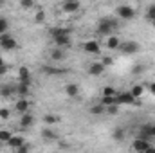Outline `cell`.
I'll return each mask as SVG.
<instances>
[{
    "label": "cell",
    "instance_id": "obj_3",
    "mask_svg": "<svg viewBox=\"0 0 155 153\" xmlns=\"http://www.w3.org/2000/svg\"><path fill=\"white\" fill-rule=\"evenodd\" d=\"M139 49H141V45L137 41H134V40H121L117 50H121V54H124V56H132V54L139 52Z\"/></svg>",
    "mask_w": 155,
    "mask_h": 153
},
{
    "label": "cell",
    "instance_id": "obj_15",
    "mask_svg": "<svg viewBox=\"0 0 155 153\" xmlns=\"http://www.w3.org/2000/svg\"><path fill=\"white\" fill-rule=\"evenodd\" d=\"M29 108H31V103L27 101V97H18V101L15 103V110L18 114H25L29 112Z\"/></svg>",
    "mask_w": 155,
    "mask_h": 153
},
{
    "label": "cell",
    "instance_id": "obj_2",
    "mask_svg": "<svg viewBox=\"0 0 155 153\" xmlns=\"http://www.w3.org/2000/svg\"><path fill=\"white\" fill-rule=\"evenodd\" d=\"M132 150L141 151V153H150V151H155V146H152V141L135 135V139L132 141Z\"/></svg>",
    "mask_w": 155,
    "mask_h": 153
},
{
    "label": "cell",
    "instance_id": "obj_35",
    "mask_svg": "<svg viewBox=\"0 0 155 153\" xmlns=\"http://www.w3.org/2000/svg\"><path fill=\"white\" fill-rule=\"evenodd\" d=\"M101 63H103L105 67H112V65H114V58H112V56H105V58L101 60Z\"/></svg>",
    "mask_w": 155,
    "mask_h": 153
},
{
    "label": "cell",
    "instance_id": "obj_28",
    "mask_svg": "<svg viewBox=\"0 0 155 153\" xmlns=\"http://www.w3.org/2000/svg\"><path fill=\"white\" fill-rule=\"evenodd\" d=\"M105 114L108 115H117L119 114V105L114 103V105H108V106H105Z\"/></svg>",
    "mask_w": 155,
    "mask_h": 153
},
{
    "label": "cell",
    "instance_id": "obj_21",
    "mask_svg": "<svg viewBox=\"0 0 155 153\" xmlns=\"http://www.w3.org/2000/svg\"><path fill=\"white\" fill-rule=\"evenodd\" d=\"M60 34H71V29L69 27H63V25H58V27H51L49 29V36L51 38L60 36Z\"/></svg>",
    "mask_w": 155,
    "mask_h": 153
},
{
    "label": "cell",
    "instance_id": "obj_39",
    "mask_svg": "<svg viewBox=\"0 0 155 153\" xmlns=\"http://www.w3.org/2000/svg\"><path fill=\"white\" fill-rule=\"evenodd\" d=\"M148 132H150V139H152V141H155V122H150Z\"/></svg>",
    "mask_w": 155,
    "mask_h": 153
},
{
    "label": "cell",
    "instance_id": "obj_18",
    "mask_svg": "<svg viewBox=\"0 0 155 153\" xmlns=\"http://www.w3.org/2000/svg\"><path fill=\"white\" fill-rule=\"evenodd\" d=\"M18 81L25 83V85H31V72H29L27 67H18Z\"/></svg>",
    "mask_w": 155,
    "mask_h": 153
},
{
    "label": "cell",
    "instance_id": "obj_12",
    "mask_svg": "<svg viewBox=\"0 0 155 153\" xmlns=\"http://www.w3.org/2000/svg\"><path fill=\"white\" fill-rule=\"evenodd\" d=\"M52 41H54V45H56V47L67 49V47H71L72 38H71V34H60V36H54V38H52Z\"/></svg>",
    "mask_w": 155,
    "mask_h": 153
},
{
    "label": "cell",
    "instance_id": "obj_14",
    "mask_svg": "<svg viewBox=\"0 0 155 153\" xmlns=\"http://www.w3.org/2000/svg\"><path fill=\"white\" fill-rule=\"evenodd\" d=\"M41 72L45 76H61L67 70L65 69H60V67H52V65H41Z\"/></svg>",
    "mask_w": 155,
    "mask_h": 153
},
{
    "label": "cell",
    "instance_id": "obj_26",
    "mask_svg": "<svg viewBox=\"0 0 155 153\" xmlns=\"http://www.w3.org/2000/svg\"><path fill=\"white\" fill-rule=\"evenodd\" d=\"M60 119L56 117V115H52V114H45L43 115V122L47 124V126H52V124H56Z\"/></svg>",
    "mask_w": 155,
    "mask_h": 153
},
{
    "label": "cell",
    "instance_id": "obj_32",
    "mask_svg": "<svg viewBox=\"0 0 155 153\" xmlns=\"http://www.w3.org/2000/svg\"><path fill=\"white\" fill-rule=\"evenodd\" d=\"M146 20H148V22H153L155 20V4H152V5L146 7Z\"/></svg>",
    "mask_w": 155,
    "mask_h": 153
},
{
    "label": "cell",
    "instance_id": "obj_4",
    "mask_svg": "<svg viewBox=\"0 0 155 153\" xmlns=\"http://www.w3.org/2000/svg\"><path fill=\"white\" fill-rule=\"evenodd\" d=\"M116 15L121 18V20H134L135 18V9L132 7V5H128V4H121V5H117L116 7Z\"/></svg>",
    "mask_w": 155,
    "mask_h": 153
},
{
    "label": "cell",
    "instance_id": "obj_16",
    "mask_svg": "<svg viewBox=\"0 0 155 153\" xmlns=\"http://www.w3.org/2000/svg\"><path fill=\"white\" fill-rule=\"evenodd\" d=\"M79 85H76V83H67L65 85V96L67 97H71V99H76L78 96H79Z\"/></svg>",
    "mask_w": 155,
    "mask_h": 153
},
{
    "label": "cell",
    "instance_id": "obj_13",
    "mask_svg": "<svg viewBox=\"0 0 155 153\" xmlns=\"http://www.w3.org/2000/svg\"><path fill=\"white\" fill-rule=\"evenodd\" d=\"M40 137H41L45 142H52V141H56V139H58L56 132H54L51 126H47V124H45V128H41V132H40Z\"/></svg>",
    "mask_w": 155,
    "mask_h": 153
},
{
    "label": "cell",
    "instance_id": "obj_43",
    "mask_svg": "<svg viewBox=\"0 0 155 153\" xmlns=\"http://www.w3.org/2000/svg\"><path fill=\"white\" fill-rule=\"evenodd\" d=\"M0 65H5V61H4V60H2V58H0Z\"/></svg>",
    "mask_w": 155,
    "mask_h": 153
},
{
    "label": "cell",
    "instance_id": "obj_29",
    "mask_svg": "<svg viewBox=\"0 0 155 153\" xmlns=\"http://www.w3.org/2000/svg\"><path fill=\"white\" fill-rule=\"evenodd\" d=\"M103 106H108V105H114L116 103V96H101V101H99Z\"/></svg>",
    "mask_w": 155,
    "mask_h": 153
},
{
    "label": "cell",
    "instance_id": "obj_23",
    "mask_svg": "<svg viewBox=\"0 0 155 153\" xmlns=\"http://www.w3.org/2000/svg\"><path fill=\"white\" fill-rule=\"evenodd\" d=\"M124 137H126V130H124V128H121V126L114 128V132H112V139H114L116 142H123Z\"/></svg>",
    "mask_w": 155,
    "mask_h": 153
},
{
    "label": "cell",
    "instance_id": "obj_37",
    "mask_svg": "<svg viewBox=\"0 0 155 153\" xmlns=\"http://www.w3.org/2000/svg\"><path fill=\"white\" fill-rule=\"evenodd\" d=\"M16 151H18V153H27V151H31V146H29L27 142H24V144H22V146L16 150Z\"/></svg>",
    "mask_w": 155,
    "mask_h": 153
},
{
    "label": "cell",
    "instance_id": "obj_24",
    "mask_svg": "<svg viewBox=\"0 0 155 153\" xmlns=\"http://www.w3.org/2000/svg\"><path fill=\"white\" fill-rule=\"evenodd\" d=\"M88 112H90V115H103L105 114V106L101 103H97V105H92L88 108Z\"/></svg>",
    "mask_w": 155,
    "mask_h": 153
},
{
    "label": "cell",
    "instance_id": "obj_38",
    "mask_svg": "<svg viewBox=\"0 0 155 153\" xmlns=\"http://www.w3.org/2000/svg\"><path fill=\"white\" fill-rule=\"evenodd\" d=\"M144 72V67L143 65H135L134 69H132V74H143Z\"/></svg>",
    "mask_w": 155,
    "mask_h": 153
},
{
    "label": "cell",
    "instance_id": "obj_25",
    "mask_svg": "<svg viewBox=\"0 0 155 153\" xmlns=\"http://www.w3.org/2000/svg\"><path fill=\"white\" fill-rule=\"evenodd\" d=\"M130 92H132V96H134L135 99H139V97H143V94H144V86H143V85H134Z\"/></svg>",
    "mask_w": 155,
    "mask_h": 153
},
{
    "label": "cell",
    "instance_id": "obj_30",
    "mask_svg": "<svg viewBox=\"0 0 155 153\" xmlns=\"http://www.w3.org/2000/svg\"><path fill=\"white\" fill-rule=\"evenodd\" d=\"M13 137V133L9 132V130H0V142L2 144H7V141Z\"/></svg>",
    "mask_w": 155,
    "mask_h": 153
},
{
    "label": "cell",
    "instance_id": "obj_31",
    "mask_svg": "<svg viewBox=\"0 0 155 153\" xmlns=\"http://www.w3.org/2000/svg\"><path fill=\"white\" fill-rule=\"evenodd\" d=\"M7 31H9V20L4 18V16H0V36L4 33H7Z\"/></svg>",
    "mask_w": 155,
    "mask_h": 153
},
{
    "label": "cell",
    "instance_id": "obj_11",
    "mask_svg": "<svg viewBox=\"0 0 155 153\" xmlns=\"http://www.w3.org/2000/svg\"><path fill=\"white\" fill-rule=\"evenodd\" d=\"M105 65L101 63V61H92L90 65H88V74L90 76H94V77H99L103 72H105Z\"/></svg>",
    "mask_w": 155,
    "mask_h": 153
},
{
    "label": "cell",
    "instance_id": "obj_19",
    "mask_svg": "<svg viewBox=\"0 0 155 153\" xmlns=\"http://www.w3.org/2000/svg\"><path fill=\"white\" fill-rule=\"evenodd\" d=\"M67 58V52H65V49H61V47H56V49H52L51 50V60L52 61H63Z\"/></svg>",
    "mask_w": 155,
    "mask_h": 153
},
{
    "label": "cell",
    "instance_id": "obj_5",
    "mask_svg": "<svg viewBox=\"0 0 155 153\" xmlns=\"http://www.w3.org/2000/svg\"><path fill=\"white\" fill-rule=\"evenodd\" d=\"M116 103L119 106H132V105L137 103V99L132 96L130 90H128V92H117L116 94Z\"/></svg>",
    "mask_w": 155,
    "mask_h": 153
},
{
    "label": "cell",
    "instance_id": "obj_6",
    "mask_svg": "<svg viewBox=\"0 0 155 153\" xmlns=\"http://www.w3.org/2000/svg\"><path fill=\"white\" fill-rule=\"evenodd\" d=\"M16 47H18V43H16V38L13 34L4 33L0 36V49H4V50H15Z\"/></svg>",
    "mask_w": 155,
    "mask_h": 153
},
{
    "label": "cell",
    "instance_id": "obj_9",
    "mask_svg": "<svg viewBox=\"0 0 155 153\" xmlns=\"http://www.w3.org/2000/svg\"><path fill=\"white\" fill-rule=\"evenodd\" d=\"M13 96H16V85H13V83H2L0 85V97L2 99H11Z\"/></svg>",
    "mask_w": 155,
    "mask_h": 153
},
{
    "label": "cell",
    "instance_id": "obj_27",
    "mask_svg": "<svg viewBox=\"0 0 155 153\" xmlns=\"http://www.w3.org/2000/svg\"><path fill=\"white\" fill-rule=\"evenodd\" d=\"M18 4H20V7L25 9V11H29V9H33V7L36 5L35 0H18Z\"/></svg>",
    "mask_w": 155,
    "mask_h": 153
},
{
    "label": "cell",
    "instance_id": "obj_44",
    "mask_svg": "<svg viewBox=\"0 0 155 153\" xmlns=\"http://www.w3.org/2000/svg\"><path fill=\"white\" fill-rule=\"evenodd\" d=\"M152 27H153V29H155V20H153V22H152Z\"/></svg>",
    "mask_w": 155,
    "mask_h": 153
},
{
    "label": "cell",
    "instance_id": "obj_20",
    "mask_svg": "<svg viewBox=\"0 0 155 153\" xmlns=\"http://www.w3.org/2000/svg\"><path fill=\"white\" fill-rule=\"evenodd\" d=\"M24 142H25V139H24L22 135H13V137L7 141V146H9L11 150H15V151H16V150H18Z\"/></svg>",
    "mask_w": 155,
    "mask_h": 153
},
{
    "label": "cell",
    "instance_id": "obj_36",
    "mask_svg": "<svg viewBox=\"0 0 155 153\" xmlns=\"http://www.w3.org/2000/svg\"><path fill=\"white\" fill-rule=\"evenodd\" d=\"M9 115H11V112H9L7 108H0V119H2V121H7Z\"/></svg>",
    "mask_w": 155,
    "mask_h": 153
},
{
    "label": "cell",
    "instance_id": "obj_1",
    "mask_svg": "<svg viewBox=\"0 0 155 153\" xmlns=\"http://www.w3.org/2000/svg\"><path fill=\"white\" fill-rule=\"evenodd\" d=\"M117 27H119V24L114 18H99L97 20V34H101L103 38L114 34V31H116Z\"/></svg>",
    "mask_w": 155,
    "mask_h": 153
},
{
    "label": "cell",
    "instance_id": "obj_17",
    "mask_svg": "<svg viewBox=\"0 0 155 153\" xmlns=\"http://www.w3.org/2000/svg\"><path fill=\"white\" fill-rule=\"evenodd\" d=\"M119 43H121V38L116 36V34H110V36H107V40H105V45H107L108 50H117L119 49Z\"/></svg>",
    "mask_w": 155,
    "mask_h": 153
},
{
    "label": "cell",
    "instance_id": "obj_41",
    "mask_svg": "<svg viewBox=\"0 0 155 153\" xmlns=\"http://www.w3.org/2000/svg\"><path fill=\"white\" fill-rule=\"evenodd\" d=\"M148 90H150V92H152V94L155 96V81H152V83L148 85Z\"/></svg>",
    "mask_w": 155,
    "mask_h": 153
},
{
    "label": "cell",
    "instance_id": "obj_40",
    "mask_svg": "<svg viewBox=\"0 0 155 153\" xmlns=\"http://www.w3.org/2000/svg\"><path fill=\"white\" fill-rule=\"evenodd\" d=\"M7 70H9V67L7 65H0V77H4L7 74Z\"/></svg>",
    "mask_w": 155,
    "mask_h": 153
},
{
    "label": "cell",
    "instance_id": "obj_42",
    "mask_svg": "<svg viewBox=\"0 0 155 153\" xmlns=\"http://www.w3.org/2000/svg\"><path fill=\"white\" fill-rule=\"evenodd\" d=\"M4 5H5V0H0V9H2Z\"/></svg>",
    "mask_w": 155,
    "mask_h": 153
},
{
    "label": "cell",
    "instance_id": "obj_33",
    "mask_svg": "<svg viewBox=\"0 0 155 153\" xmlns=\"http://www.w3.org/2000/svg\"><path fill=\"white\" fill-rule=\"evenodd\" d=\"M43 22H45V13L41 9H36V13H35V24H43Z\"/></svg>",
    "mask_w": 155,
    "mask_h": 153
},
{
    "label": "cell",
    "instance_id": "obj_34",
    "mask_svg": "<svg viewBox=\"0 0 155 153\" xmlns=\"http://www.w3.org/2000/svg\"><path fill=\"white\" fill-rule=\"evenodd\" d=\"M116 94H117V90L114 86H105L103 92H101V96H116Z\"/></svg>",
    "mask_w": 155,
    "mask_h": 153
},
{
    "label": "cell",
    "instance_id": "obj_22",
    "mask_svg": "<svg viewBox=\"0 0 155 153\" xmlns=\"http://www.w3.org/2000/svg\"><path fill=\"white\" fill-rule=\"evenodd\" d=\"M31 94V85H25V83H20L16 85V96L18 97H27Z\"/></svg>",
    "mask_w": 155,
    "mask_h": 153
},
{
    "label": "cell",
    "instance_id": "obj_10",
    "mask_svg": "<svg viewBox=\"0 0 155 153\" xmlns=\"http://www.w3.org/2000/svg\"><path fill=\"white\" fill-rule=\"evenodd\" d=\"M35 124V115L25 112V114H20V119H18V126L22 130H29L31 126Z\"/></svg>",
    "mask_w": 155,
    "mask_h": 153
},
{
    "label": "cell",
    "instance_id": "obj_7",
    "mask_svg": "<svg viewBox=\"0 0 155 153\" xmlns=\"http://www.w3.org/2000/svg\"><path fill=\"white\" fill-rule=\"evenodd\" d=\"M81 9V2L79 0H63L61 2V11L67 15H74Z\"/></svg>",
    "mask_w": 155,
    "mask_h": 153
},
{
    "label": "cell",
    "instance_id": "obj_8",
    "mask_svg": "<svg viewBox=\"0 0 155 153\" xmlns=\"http://www.w3.org/2000/svg\"><path fill=\"white\" fill-rule=\"evenodd\" d=\"M81 47H83V50H85L87 54H94V56L101 54V45H99L97 40H87Z\"/></svg>",
    "mask_w": 155,
    "mask_h": 153
}]
</instances>
